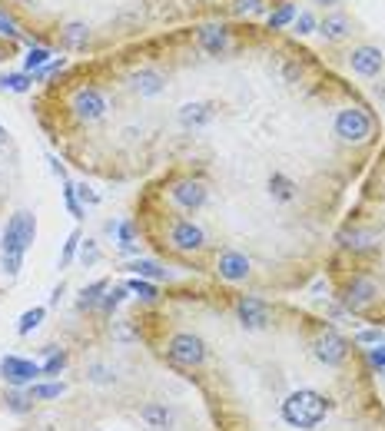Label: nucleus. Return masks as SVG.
I'll return each instance as SVG.
<instances>
[{"label":"nucleus","mask_w":385,"mask_h":431,"mask_svg":"<svg viewBox=\"0 0 385 431\" xmlns=\"http://www.w3.org/2000/svg\"><path fill=\"white\" fill-rule=\"evenodd\" d=\"M329 415V398L316 388H299V391H289L279 402V418L289 425V428L299 431H312L319 428Z\"/></svg>","instance_id":"1"},{"label":"nucleus","mask_w":385,"mask_h":431,"mask_svg":"<svg viewBox=\"0 0 385 431\" xmlns=\"http://www.w3.org/2000/svg\"><path fill=\"white\" fill-rule=\"evenodd\" d=\"M37 239V216L20 209L7 219V229H3V242H0V266L7 276H17L20 266H24V253L33 246Z\"/></svg>","instance_id":"2"},{"label":"nucleus","mask_w":385,"mask_h":431,"mask_svg":"<svg viewBox=\"0 0 385 431\" xmlns=\"http://www.w3.org/2000/svg\"><path fill=\"white\" fill-rule=\"evenodd\" d=\"M166 358L179 365V369H199L206 362V345L199 335L192 332H177L170 342H166Z\"/></svg>","instance_id":"3"},{"label":"nucleus","mask_w":385,"mask_h":431,"mask_svg":"<svg viewBox=\"0 0 385 431\" xmlns=\"http://www.w3.org/2000/svg\"><path fill=\"white\" fill-rule=\"evenodd\" d=\"M375 130V119L359 110V106H349V110H339L336 113V136L342 143H366Z\"/></svg>","instance_id":"4"},{"label":"nucleus","mask_w":385,"mask_h":431,"mask_svg":"<svg viewBox=\"0 0 385 431\" xmlns=\"http://www.w3.org/2000/svg\"><path fill=\"white\" fill-rule=\"evenodd\" d=\"M0 378L10 388H27L37 378H44V365H37V362L20 355H3L0 358Z\"/></svg>","instance_id":"5"},{"label":"nucleus","mask_w":385,"mask_h":431,"mask_svg":"<svg viewBox=\"0 0 385 431\" xmlns=\"http://www.w3.org/2000/svg\"><path fill=\"white\" fill-rule=\"evenodd\" d=\"M312 355L319 358L322 365H329V369H336V365H342L345 358H349V342L342 339L339 332H332V328H322L316 339H312Z\"/></svg>","instance_id":"6"},{"label":"nucleus","mask_w":385,"mask_h":431,"mask_svg":"<svg viewBox=\"0 0 385 431\" xmlns=\"http://www.w3.org/2000/svg\"><path fill=\"white\" fill-rule=\"evenodd\" d=\"M70 110H74L76 119H83V123H97V119H104V113L110 110V103H106V96L97 87H80L74 96H70Z\"/></svg>","instance_id":"7"},{"label":"nucleus","mask_w":385,"mask_h":431,"mask_svg":"<svg viewBox=\"0 0 385 431\" xmlns=\"http://www.w3.org/2000/svg\"><path fill=\"white\" fill-rule=\"evenodd\" d=\"M170 242H173V249H179V253H196V249H203L206 233L192 219H177L173 229H170Z\"/></svg>","instance_id":"8"},{"label":"nucleus","mask_w":385,"mask_h":431,"mask_svg":"<svg viewBox=\"0 0 385 431\" xmlns=\"http://www.w3.org/2000/svg\"><path fill=\"white\" fill-rule=\"evenodd\" d=\"M236 315L243 328H249V332H263L269 326V305L266 302H259V298H239L236 302Z\"/></svg>","instance_id":"9"},{"label":"nucleus","mask_w":385,"mask_h":431,"mask_svg":"<svg viewBox=\"0 0 385 431\" xmlns=\"http://www.w3.org/2000/svg\"><path fill=\"white\" fill-rule=\"evenodd\" d=\"M170 196H173V203H177L179 209H199L206 203V186L196 183V179H177Z\"/></svg>","instance_id":"10"},{"label":"nucleus","mask_w":385,"mask_h":431,"mask_svg":"<svg viewBox=\"0 0 385 431\" xmlns=\"http://www.w3.org/2000/svg\"><path fill=\"white\" fill-rule=\"evenodd\" d=\"M216 272H220V279H226V282H243L249 276V259H246V253L226 249L216 259Z\"/></svg>","instance_id":"11"},{"label":"nucleus","mask_w":385,"mask_h":431,"mask_svg":"<svg viewBox=\"0 0 385 431\" xmlns=\"http://www.w3.org/2000/svg\"><path fill=\"white\" fill-rule=\"evenodd\" d=\"M375 296H379L375 282H372V279H366V276H359V279H352V282H349V289H345L342 302H345V309H349V312H362V309H366V305H369Z\"/></svg>","instance_id":"12"},{"label":"nucleus","mask_w":385,"mask_h":431,"mask_svg":"<svg viewBox=\"0 0 385 431\" xmlns=\"http://www.w3.org/2000/svg\"><path fill=\"white\" fill-rule=\"evenodd\" d=\"M140 421H143L149 431H170L173 421H177V412L166 402H147L140 408Z\"/></svg>","instance_id":"13"},{"label":"nucleus","mask_w":385,"mask_h":431,"mask_svg":"<svg viewBox=\"0 0 385 431\" xmlns=\"http://www.w3.org/2000/svg\"><path fill=\"white\" fill-rule=\"evenodd\" d=\"M349 63H352V70L359 76H379L382 70V53H379V47H356L352 53H349Z\"/></svg>","instance_id":"14"},{"label":"nucleus","mask_w":385,"mask_h":431,"mask_svg":"<svg viewBox=\"0 0 385 431\" xmlns=\"http://www.w3.org/2000/svg\"><path fill=\"white\" fill-rule=\"evenodd\" d=\"M196 40H199V47L206 50V53H213V57H220L222 50L229 47V33L222 27H216V24H206V27L196 30Z\"/></svg>","instance_id":"15"},{"label":"nucleus","mask_w":385,"mask_h":431,"mask_svg":"<svg viewBox=\"0 0 385 431\" xmlns=\"http://www.w3.org/2000/svg\"><path fill=\"white\" fill-rule=\"evenodd\" d=\"M163 74L160 70H149V67H143V70H136L133 76H130V87L140 93V96H156L160 90H163Z\"/></svg>","instance_id":"16"},{"label":"nucleus","mask_w":385,"mask_h":431,"mask_svg":"<svg viewBox=\"0 0 385 431\" xmlns=\"http://www.w3.org/2000/svg\"><path fill=\"white\" fill-rule=\"evenodd\" d=\"M269 196L276 203H289V199H296V183L286 176V173H272L269 176Z\"/></svg>","instance_id":"17"},{"label":"nucleus","mask_w":385,"mask_h":431,"mask_svg":"<svg viewBox=\"0 0 385 431\" xmlns=\"http://www.w3.org/2000/svg\"><path fill=\"white\" fill-rule=\"evenodd\" d=\"M179 119H183V126L199 130V126H206L209 119H213V110H209V103H186L183 113H179Z\"/></svg>","instance_id":"18"},{"label":"nucleus","mask_w":385,"mask_h":431,"mask_svg":"<svg viewBox=\"0 0 385 431\" xmlns=\"http://www.w3.org/2000/svg\"><path fill=\"white\" fill-rule=\"evenodd\" d=\"M319 33L326 37V40H342L345 33H349V17L345 14H329L322 24H319Z\"/></svg>","instance_id":"19"},{"label":"nucleus","mask_w":385,"mask_h":431,"mask_svg":"<svg viewBox=\"0 0 385 431\" xmlns=\"http://www.w3.org/2000/svg\"><path fill=\"white\" fill-rule=\"evenodd\" d=\"M60 37H63V47H67V50H83V47H87V24L74 20V24H67V27L60 30Z\"/></svg>","instance_id":"20"},{"label":"nucleus","mask_w":385,"mask_h":431,"mask_svg":"<svg viewBox=\"0 0 385 431\" xmlns=\"http://www.w3.org/2000/svg\"><path fill=\"white\" fill-rule=\"evenodd\" d=\"M106 289H110V282H106V279H97L93 285H87V289L80 292V302H76V305H80L83 312H90V309H100V298H104Z\"/></svg>","instance_id":"21"},{"label":"nucleus","mask_w":385,"mask_h":431,"mask_svg":"<svg viewBox=\"0 0 385 431\" xmlns=\"http://www.w3.org/2000/svg\"><path fill=\"white\" fill-rule=\"evenodd\" d=\"M63 395V385L60 382H33V385H27V398L30 402H50V398H60Z\"/></svg>","instance_id":"22"},{"label":"nucleus","mask_w":385,"mask_h":431,"mask_svg":"<svg viewBox=\"0 0 385 431\" xmlns=\"http://www.w3.org/2000/svg\"><path fill=\"white\" fill-rule=\"evenodd\" d=\"M342 246H345V249H356V253H369L372 246H375V236H372L369 229H352V233L342 236Z\"/></svg>","instance_id":"23"},{"label":"nucleus","mask_w":385,"mask_h":431,"mask_svg":"<svg viewBox=\"0 0 385 431\" xmlns=\"http://www.w3.org/2000/svg\"><path fill=\"white\" fill-rule=\"evenodd\" d=\"M3 408L7 412H14V415H27L33 402L27 398V391H20V388H10V391H3Z\"/></svg>","instance_id":"24"},{"label":"nucleus","mask_w":385,"mask_h":431,"mask_svg":"<svg viewBox=\"0 0 385 431\" xmlns=\"http://www.w3.org/2000/svg\"><path fill=\"white\" fill-rule=\"evenodd\" d=\"M123 272H136V276H143V279H166V269L160 266V262H153V259H136V262H130Z\"/></svg>","instance_id":"25"},{"label":"nucleus","mask_w":385,"mask_h":431,"mask_svg":"<svg viewBox=\"0 0 385 431\" xmlns=\"http://www.w3.org/2000/svg\"><path fill=\"white\" fill-rule=\"evenodd\" d=\"M44 315H47L44 305H33V309H27V312L20 315V322H17V335H30L33 328H40Z\"/></svg>","instance_id":"26"},{"label":"nucleus","mask_w":385,"mask_h":431,"mask_svg":"<svg viewBox=\"0 0 385 431\" xmlns=\"http://www.w3.org/2000/svg\"><path fill=\"white\" fill-rule=\"evenodd\" d=\"M126 292H130L126 285H113V289H106L104 298H100V312L110 315V312H113V309L120 305V302H123V296H126Z\"/></svg>","instance_id":"27"},{"label":"nucleus","mask_w":385,"mask_h":431,"mask_svg":"<svg viewBox=\"0 0 385 431\" xmlns=\"http://www.w3.org/2000/svg\"><path fill=\"white\" fill-rule=\"evenodd\" d=\"M30 83H33V76H30V74H7V76H0V90H14V93H27Z\"/></svg>","instance_id":"28"},{"label":"nucleus","mask_w":385,"mask_h":431,"mask_svg":"<svg viewBox=\"0 0 385 431\" xmlns=\"http://www.w3.org/2000/svg\"><path fill=\"white\" fill-rule=\"evenodd\" d=\"M63 203H67L74 219H83V206H80V199H76V186L70 179H63Z\"/></svg>","instance_id":"29"},{"label":"nucleus","mask_w":385,"mask_h":431,"mask_svg":"<svg viewBox=\"0 0 385 431\" xmlns=\"http://www.w3.org/2000/svg\"><path fill=\"white\" fill-rule=\"evenodd\" d=\"M83 239H80V229H74L70 236H67V242H63V253H60V269H67L70 262H74V255H76V246H80Z\"/></svg>","instance_id":"30"},{"label":"nucleus","mask_w":385,"mask_h":431,"mask_svg":"<svg viewBox=\"0 0 385 431\" xmlns=\"http://www.w3.org/2000/svg\"><path fill=\"white\" fill-rule=\"evenodd\" d=\"M63 369H67V355L57 352V348H50V358L44 362V378H54V375H60Z\"/></svg>","instance_id":"31"},{"label":"nucleus","mask_w":385,"mask_h":431,"mask_svg":"<svg viewBox=\"0 0 385 431\" xmlns=\"http://www.w3.org/2000/svg\"><path fill=\"white\" fill-rule=\"evenodd\" d=\"M87 378H90V382H97V385H113V378H117V375L110 372L106 365L97 362V365H90V369H87Z\"/></svg>","instance_id":"32"},{"label":"nucleus","mask_w":385,"mask_h":431,"mask_svg":"<svg viewBox=\"0 0 385 431\" xmlns=\"http://www.w3.org/2000/svg\"><path fill=\"white\" fill-rule=\"evenodd\" d=\"M47 60H50V50L47 47H30V53H27V70H40V67H47Z\"/></svg>","instance_id":"33"},{"label":"nucleus","mask_w":385,"mask_h":431,"mask_svg":"<svg viewBox=\"0 0 385 431\" xmlns=\"http://www.w3.org/2000/svg\"><path fill=\"white\" fill-rule=\"evenodd\" d=\"M126 289H130V292H133V296L147 298V302H153V298H156V285L143 282V279H130V282H126Z\"/></svg>","instance_id":"34"},{"label":"nucleus","mask_w":385,"mask_h":431,"mask_svg":"<svg viewBox=\"0 0 385 431\" xmlns=\"http://www.w3.org/2000/svg\"><path fill=\"white\" fill-rule=\"evenodd\" d=\"M293 17H296V7H293V3H282L276 14H269V27H286Z\"/></svg>","instance_id":"35"},{"label":"nucleus","mask_w":385,"mask_h":431,"mask_svg":"<svg viewBox=\"0 0 385 431\" xmlns=\"http://www.w3.org/2000/svg\"><path fill=\"white\" fill-rule=\"evenodd\" d=\"M80 262H83V266H97V262H100V249H97L93 239L83 242V249H80Z\"/></svg>","instance_id":"36"},{"label":"nucleus","mask_w":385,"mask_h":431,"mask_svg":"<svg viewBox=\"0 0 385 431\" xmlns=\"http://www.w3.org/2000/svg\"><path fill=\"white\" fill-rule=\"evenodd\" d=\"M356 342H362V345H379V342H385V335H382V328H362L356 335Z\"/></svg>","instance_id":"37"},{"label":"nucleus","mask_w":385,"mask_h":431,"mask_svg":"<svg viewBox=\"0 0 385 431\" xmlns=\"http://www.w3.org/2000/svg\"><path fill=\"white\" fill-rule=\"evenodd\" d=\"M369 365L372 369H379V372H385V342H379L369 352Z\"/></svg>","instance_id":"38"},{"label":"nucleus","mask_w":385,"mask_h":431,"mask_svg":"<svg viewBox=\"0 0 385 431\" xmlns=\"http://www.w3.org/2000/svg\"><path fill=\"white\" fill-rule=\"evenodd\" d=\"M236 14H263V0H236Z\"/></svg>","instance_id":"39"},{"label":"nucleus","mask_w":385,"mask_h":431,"mask_svg":"<svg viewBox=\"0 0 385 431\" xmlns=\"http://www.w3.org/2000/svg\"><path fill=\"white\" fill-rule=\"evenodd\" d=\"M312 30H316V17L302 10V14L296 17V33H312Z\"/></svg>","instance_id":"40"},{"label":"nucleus","mask_w":385,"mask_h":431,"mask_svg":"<svg viewBox=\"0 0 385 431\" xmlns=\"http://www.w3.org/2000/svg\"><path fill=\"white\" fill-rule=\"evenodd\" d=\"M76 199H80V203H90V206H97V203H100V196L93 193L87 183H80V186H76Z\"/></svg>","instance_id":"41"},{"label":"nucleus","mask_w":385,"mask_h":431,"mask_svg":"<svg viewBox=\"0 0 385 431\" xmlns=\"http://www.w3.org/2000/svg\"><path fill=\"white\" fill-rule=\"evenodd\" d=\"M0 33H3V37H17V24L3 14V10H0Z\"/></svg>","instance_id":"42"},{"label":"nucleus","mask_w":385,"mask_h":431,"mask_svg":"<svg viewBox=\"0 0 385 431\" xmlns=\"http://www.w3.org/2000/svg\"><path fill=\"white\" fill-rule=\"evenodd\" d=\"M282 74H286V80H289V83H296L299 76H302V70H299V63H289V67H286Z\"/></svg>","instance_id":"43"},{"label":"nucleus","mask_w":385,"mask_h":431,"mask_svg":"<svg viewBox=\"0 0 385 431\" xmlns=\"http://www.w3.org/2000/svg\"><path fill=\"white\" fill-rule=\"evenodd\" d=\"M50 169H54V173H57L60 179H67V169H63V163H60L57 156H50Z\"/></svg>","instance_id":"44"},{"label":"nucleus","mask_w":385,"mask_h":431,"mask_svg":"<svg viewBox=\"0 0 385 431\" xmlns=\"http://www.w3.org/2000/svg\"><path fill=\"white\" fill-rule=\"evenodd\" d=\"M7 146V130H3V126H0V149Z\"/></svg>","instance_id":"45"},{"label":"nucleus","mask_w":385,"mask_h":431,"mask_svg":"<svg viewBox=\"0 0 385 431\" xmlns=\"http://www.w3.org/2000/svg\"><path fill=\"white\" fill-rule=\"evenodd\" d=\"M316 3H322V7H332V3H339V0H316Z\"/></svg>","instance_id":"46"}]
</instances>
